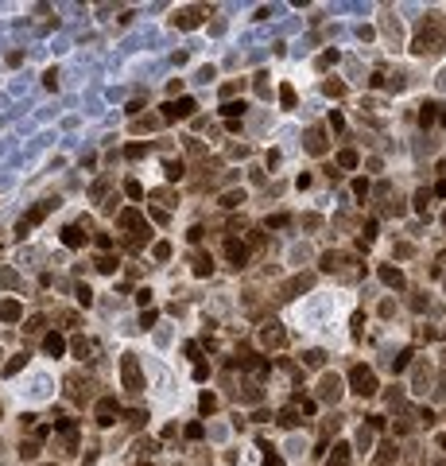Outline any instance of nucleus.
Masks as SVG:
<instances>
[{"label": "nucleus", "instance_id": "nucleus-1", "mask_svg": "<svg viewBox=\"0 0 446 466\" xmlns=\"http://www.w3.org/2000/svg\"><path fill=\"white\" fill-rule=\"evenodd\" d=\"M121 377H124V388H128V393H144V373H140L136 353H124L121 358Z\"/></svg>", "mask_w": 446, "mask_h": 466}, {"label": "nucleus", "instance_id": "nucleus-2", "mask_svg": "<svg viewBox=\"0 0 446 466\" xmlns=\"http://www.w3.org/2000/svg\"><path fill=\"white\" fill-rule=\"evenodd\" d=\"M350 385H353V393H357V396H373L376 393V377H373L369 365H357V369L350 373Z\"/></svg>", "mask_w": 446, "mask_h": 466}, {"label": "nucleus", "instance_id": "nucleus-3", "mask_svg": "<svg viewBox=\"0 0 446 466\" xmlns=\"http://www.w3.org/2000/svg\"><path fill=\"white\" fill-rule=\"evenodd\" d=\"M415 54H431V51H438V20H431V27L423 31L419 39H415V47H411Z\"/></svg>", "mask_w": 446, "mask_h": 466}, {"label": "nucleus", "instance_id": "nucleus-4", "mask_svg": "<svg viewBox=\"0 0 446 466\" xmlns=\"http://www.w3.org/2000/svg\"><path fill=\"white\" fill-rule=\"evenodd\" d=\"M117 416H121V404H117L113 396H101V400H97V423H105V427H109Z\"/></svg>", "mask_w": 446, "mask_h": 466}, {"label": "nucleus", "instance_id": "nucleus-5", "mask_svg": "<svg viewBox=\"0 0 446 466\" xmlns=\"http://www.w3.org/2000/svg\"><path fill=\"white\" fill-rule=\"evenodd\" d=\"M206 20V8H179L175 12V27H198Z\"/></svg>", "mask_w": 446, "mask_h": 466}, {"label": "nucleus", "instance_id": "nucleus-6", "mask_svg": "<svg viewBox=\"0 0 446 466\" xmlns=\"http://www.w3.org/2000/svg\"><path fill=\"white\" fill-rule=\"evenodd\" d=\"M318 396H322V400H330V404H334V400H338V396H341V381L334 377V373H326V377L318 381Z\"/></svg>", "mask_w": 446, "mask_h": 466}, {"label": "nucleus", "instance_id": "nucleus-7", "mask_svg": "<svg viewBox=\"0 0 446 466\" xmlns=\"http://www.w3.org/2000/svg\"><path fill=\"white\" fill-rule=\"evenodd\" d=\"M306 152H311V156H322L326 152V136H322V128H306Z\"/></svg>", "mask_w": 446, "mask_h": 466}, {"label": "nucleus", "instance_id": "nucleus-8", "mask_svg": "<svg viewBox=\"0 0 446 466\" xmlns=\"http://www.w3.org/2000/svg\"><path fill=\"white\" fill-rule=\"evenodd\" d=\"M121 226H124V229H140V233H148V221L140 218V210H124V214H121Z\"/></svg>", "mask_w": 446, "mask_h": 466}, {"label": "nucleus", "instance_id": "nucleus-9", "mask_svg": "<svg viewBox=\"0 0 446 466\" xmlns=\"http://www.w3.org/2000/svg\"><path fill=\"white\" fill-rule=\"evenodd\" d=\"M62 245H70V249L86 245V233H82V226H66V229H62Z\"/></svg>", "mask_w": 446, "mask_h": 466}, {"label": "nucleus", "instance_id": "nucleus-10", "mask_svg": "<svg viewBox=\"0 0 446 466\" xmlns=\"http://www.w3.org/2000/svg\"><path fill=\"white\" fill-rule=\"evenodd\" d=\"M225 256L237 264V268H241V264H245V256H248V249L241 245V241H225Z\"/></svg>", "mask_w": 446, "mask_h": 466}, {"label": "nucleus", "instance_id": "nucleus-11", "mask_svg": "<svg viewBox=\"0 0 446 466\" xmlns=\"http://www.w3.org/2000/svg\"><path fill=\"white\" fill-rule=\"evenodd\" d=\"M194 113V101L190 97H179L175 105H167V117H190Z\"/></svg>", "mask_w": 446, "mask_h": 466}, {"label": "nucleus", "instance_id": "nucleus-12", "mask_svg": "<svg viewBox=\"0 0 446 466\" xmlns=\"http://www.w3.org/2000/svg\"><path fill=\"white\" fill-rule=\"evenodd\" d=\"M43 350H47V358H59V353L66 350V342H62V334H47V338H43Z\"/></svg>", "mask_w": 446, "mask_h": 466}, {"label": "nucleus", "instance_id": "nucleus-13", "mask_svg": "<svg viewBox=\"0 0 446 466\" xmlns=\"http://www.w3.org/2000/svg\"><path fill=\"white\" fill-rule=\"evenodd\" d=\"M0 319H4V323H16L20 319V303L16 299H4V303H0Z\"/></svg>", "mask_w": 446, "mask_h": 466}, {"label": "nucleus", "instance_id": "nucleus-14", "mask_svg": "<svg viewBox=\"0 0 446 466\" xmlns=\"http://www.w3.org/2000/svg\"><path fill=\"white\" fill-rule=\"evenodd\" d=\"M260 338H264V346H283V330H280L276 323L264 326V334H260Z\"/></svg>", "mask_w": 446, "mask_h": 466}, {"label": "nucleus", "instance_id": "nucleus-15", "mask_svg": "<svg viewBox=\"0 0 446 466\" xmlns=\"http://www.w3.org/2000/svg\"><path fill=\"white\" fill-rule=\"evenodd\" d=\"M380 280H384V284H392V288H403L400 268H392V264H384V268H380Z\"/></svg>", "mask_w": 446, "mask_h": 466}, {"label": "nucleus", "instance_id": "nucleus-16", "mask_svg": "<svg viewBox=\"0 0 446 466\" xmlns=\"http://www.w3.org/2000/svg\"><path fill=\"white\" fill-rule=\"evenodd\" d=\"M24 365H27V353H16V358H12L8 365H4V377H16V373L24 369Z\"/></svg>", "mask_w": 446, "mask_h": 466}, {"label": "nucleus", "instance_id": "nucleus-17", "mask_svg": "<svg viewBox=\"0 0 446 466\" xmlns=\"http://www.w3.org/2000/svg\"><path fill=\"white\" fill-rule=\"evenodd\" d=\"M330 462H334V466H345V462H350V447H345V443H338V447H334V455H330Z\"/></svg>", "mask_w": 446, "mask_h": 466}, {"label": "nucleus", "instance_id": "nucleus-18", "mask_svg": "<svg viewBox=\"0 0 446 466\" xmlns=\"http://www.w3.org/2000/svg\"><path fill=\"white\" fill-rule=\"evenodd\" d=\"M194 272H198V276H210V272H214V260H210V256H194Z\"/></svg>", "mask_w": 446, "mask_h": 466}, {"label": "nucleus", "instance_id": "nucleus-19", "mask_svg": "<svg viewBox=\"0 0 446 466\" xmlns=\"http://www.w3.org/2000/svg\"><path fill=\"white\" fill-rule=\"evenodd\" d=\"M198 408H202V416H210L214 408H218V396H210V393H202V400H198Z\"/></svg>", "mask_w": 446, "mask_h": 466}, {"label": "nucleus", "instance_id": "nucleus-20", "mask_svg": "<svg viewBox=\"0 0 446 466\" xmlns=\"http://www.w3.org/2000/svg\"><path fill=\"white\" fill-rule=\"evenodd\" d=\"M163 171H167V179H183V163H179V159H167Z\"/></svg>", "mask_w": 446, "mask_h": 466}, {"label": "nucleus", "instance_id": "nucleus-21", "mask_svg": "<svg viewBox=\"0 0 446 466\" xmlns=\"http://www.w3.org/2000/svg\"><path fill=\"white\" fill-rule=\"evenodd\" d=\"M16 284H20V276L12 268H0V288H16Z\"/></svg>", "mask_w": 446, "mask_h": 466}, {"label": "nucleus", "instance_id": "nucleus-22", "mask_svg": "<svg viewBox=\"0 0 446 466\" xmlns=\"http://www.w3.org/2000/svg\"><path fill=\"white\" fill-rule=\"evenodd\" d=\"M280 101H283V109H295V89L283 86V89H280Z\"/></svg>", "mask_w": 446, "mask_h": 466}, {"label": "nucleus", "instance_id": "nucleus-23", "mask_svg": "<svg viewBox=\"0 0 446 466\" xmlns=\"http://www.w3.org/2000/svg\"><path fill=\"white\" fill-rule=\"evenodd\" d=\"M338 163H341V167H357V152H350V148H345V152L338 156Z\"/></svg>", "mask_w": 446, "mask_h": 466}, {"label": "nucleus", "instance_id": "nucleus-24", "mask_svg": "<svg viewBox=\"0 0 446 466\" xmlns=\"http://www.w3.org/2000/svg\"><path fill=\"white\" fill-rule=\"evenodd\" d=\"M93 264H97V272H113V268H117V260H113V256H97Z\"/></svg>", "mask_w": 446, "mask_h": 466}, {"label": "nucleus", "instance_id": "nucleus-25", "mask_svg": "<svg viewBox=\"0 0 446 466\" xmlns=\"http://www.w3.org/2000/svg\"><path fill=\"white\" fill-rule=\"evenodd\" d=\"M237 202H245V194H241V191H229V194H221V206H237Z\"/></svg>", "mask_w": 446, "mask_h": 466}, {"label": "nucleus", "instance_id": "nucleus-26", "mask_svg": "<svg viewBox=\"0 0 446 466\" xmlns=\"http://www.w3.org/2000/svg\"><path fill=\"white\" fill-rule=\"evenodd\" d=\"M78 303H82V307H89V303H93V291H89L86 284H78Z\"/></svg>", "mask_w": 446, "mask_h": 466}, {"label": "nucleus", "instance_id": "nucleus-27", "mask_svg": "<svg viewBox=\"0 0 446 466\" xmlns=\"http://www.w3.org/2000/svg\"><path fill=\"white\" fill-rule=\"evenodd\" d=\"M280 423H283V427H295V423H299V412H295V408H287V412L280 416Z\"/></svg>", "mask_w": 446, "mask_h": 466}, {"label": "nucleus", "instance_id": "nucleus-28", "mask_svg": "<svg viewBox=\"0 0 446 466\" xmlns=\"http://www.w3.org/2000/svg\"><path fill=\"white\" fill-rule=\"evenodd\" d=\"M435 109H438V105H423V109H419V121L431 124V121H435Z\"/></svg>", "mask_w": 446, "mask_h": 466}, {"label": "nucleus", "instance_id": "nucleus-29", "mask_svg": "<svg viewBox=\"0 0 446 466\" xmlns=\"http://www.w3.org/2000/svg\"><path fill=\"white\" fill-rule=\"evenodd\" d=\"M326 94H330V97H341V94H345V86H341V82H326Z\"/></svg>", "mask_w": 446, "mask_h": 466}, {"label": "nucleus", "instance_id": "nucleus-30", "mask_svg": "<svg viewBox=\"0 0 446 466\" xmlns=\"http://www.w3.org/2000/svg\"><path fill=\"white\" fill-rule=\"evenodd\" d=\"M186 439H202V423H186Z\"/></svg>", "mask_w": 446, "mask_h": 466}, {"label": "nucleus", "instance_id": "nucleus-31", "mask_svg": "<svg viewBox=\"0 0 446 466\" xmlns=\"http://www.w3.org/2000/svg\"><path fill=\"white\" fill-rule=\"evenodd\" d=\"M124 191H128V194H132V198H140V194H144V187H140V183H136V179H128V187H124Z\"/></svg>", "mask_w": 446, "mask_h": 466}, {"label": "nucleus", "instance_id": "nucleus-32", "mask_svg": "<svg viewBox=\"0 0 446 466\" xmlns=\"http://www.w3.org/2000/svg\"><path fill=\"white\" fill-rule=\"evenodd\" d=\"M241 113H245V105H241V101H237V105L229 101V105H225V117H241Z\"/></svg>", "mask_w": 446, "mask_h": 466}, {"label": "nucleus", "instance_id": "nucleus-33", "mask_svg": "<svg viewBox=\"0 0 446 466\" xmlns=\"http://www.w3.org/2000/svg\"><path fill=\"white\" fill-rule=\"evenodd\" d=\"M156 256H159V260H167V256H171V245H167V241H159V245H156Z\"/></svg>", "mask_w": 446, "mask_h": 466}, {"label": "nucleus", "instance_id": "nucleus-34", "mask_svg": "<svg viewBox=\"0 0 446 466\" xmlns=\"http://www.w3.org/2000/svg\"><path fill=\"white\" fill-rule=\"evenodd\" d=\"M144 152H148V148H140V144H132V148H128V152H124V156H128V159H140V156H144Z\"/></svg>", "mask_w": 446, "mask_h": 466}, {"label": "nucleus", "instance_id": "nucleus-35", "mask_svg": "<svg viewBox=\"0 0 446 466\" xmlns=\"http://www.w3.org/2000/svg\"><path fill=\"white\" fill-rule=\"evenodd\" d=\"M35 451H39L35 443H24V447H20V455H24V458H35Z\"/></svg>", "mask_w": 446, "mask_h": 466}, {"label": "nucleus", "instance_id": "nucleus-36", "mask_svg": "<svg viewBox=\"0 0 446 466\" xmlns=\"http://www.w3.org/2000/svg\"><path fill=\"white\" fill-rule=\"evenodd\" d=\"M151 323H156V311H144V315H140V326H144V330H148Z\"/></svg>", "mask_w": 446, "mask_h": 466}, {"label": "nucleus", "instance_id": "nucleus-37", "mask_svg": "<svg viewBox=\"0 0 446 466\" xmlns=\"http://www.w3.org/2000/svg\"><path fill=\"white\" fill-rule=\"evenodd\" d=\"M237 89H241V82H229V86H221V97H233Z\"/></svg>", "mask_w": 446, "mask_h": 466}, {"label": "nucleus", "instance_id": "nucleus-38", "mask_svg": "<svg viewBox=\"0 0 446 466\" xmlns=\"http://www.w3.org/2000/svg\"><path fill=\"white\" fill-rule=\"evenodd\" d=\"M74 353H78V358H86V353H89V342H82V338H78V342H74Z\"/></svg>", "mask_w": 446, "mask_h": 466}, {"label": "nucleus", "instance_id": "nucleus-39", "mask_svg": "<svg viewBox=\"0 0 446 466\" xmlns=\"http://www.w3.org/2000/svg\"><path fill=\"white\" fill-rule=\"evenodd\" d=\"M264 466H283V458L280 455H268V458H264Z\"/></svg>", "mask_w": 446, "mask_h": 466}, {"label": "nucleus", "instance_id": "nucleus-40", "mask_svg": "<svg viewBox=\"0 0 446 466\" xmlns=\"http://www.w3.org/2000/svg\"><path fill=\"white\" fill-rule=\"evenodd\" d=\"M438 443H442V447H446V435H442V439H438Z\"/></svg>", "mask_w": 446, "mask_h": 466}, {"label": "nucleus", "instance_id": "nucleus-41", "mask_svg": "<svg viewBox=\"0 0 446 466\" xmlns=\"http://www.w3.org/2000/svg\"><path fill=\"white\" fill-rule=\"evenodd\" d=\"M442 218H446V214H442Z\"/></svg>", "mask_w": 446, "mask_h": 466}]
</instances>
